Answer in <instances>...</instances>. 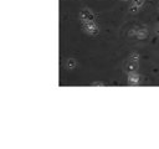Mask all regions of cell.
Instances as JSON below:
<instances>
[{"instance_id": "obj_3", "label": "cell", "mask_w": 159, "mask_h": 149, "mask_svg": "<svg viewBox=\"0 0 159 149\" xmlns=\"http://www.w3.org/2000/svg\"><path fill=\"white\" fill-rule=\"evenodd\" d=\"M126 70L128 73H133L138 70V62L137 61H129L126 66Z\"/></svg>"}, {"instance_id": "obj_10", "label": "cell", "mask_w": 159, "mask_h": 149, "mask_svg": "<svg viewBox=\"0 0 159 149\" xmlns=\"http://www.w3.org/2000/svg\"><path fill=\"white\" fill-rule=\"evenodd\" d=\"M155 32L159 35V24H158V25H157V27H155Z\"/></svg>"}, {"instance_id": "obj_8", "label": "cell", "mask_w": 159, "mask_h": 149, "mask_svg": "<svg viewBox=\"0 0 159 149\" xmlns=\"http://www.w3.org/2000/svg\"><path fill=\"white\" fill-rule=\"evenodd\" d=\"M139 11V6H137V5H134V4H130V6H129V12L130 14H136V12H138Z\"/></svg>"}, {"instance_id": "obj_2", "label": "cell", "mask_w": 159, "mask_h": 149, "mask_svg": "<svg viewBox=\"0 0 159 149\" xmlns=\"http://www.w3.org/2000/svg\"><path fill=\"white\" fill-rule=\"evenodd\" d=\"M80 20L82 23H87V21H93L95 20V14L91 9L85 8L80 11Z\"/></svg>"}, {"instance_id": "obj_9", "label": "cell", "mask_w": 159, "mask_h": 149, "mask_svg": "<svg viewBox=\"0 0 159 149\" xmlns=\"http://www.w3.org/2000/svg\"><path fill=\"white\" fill-rule=\"evenodd\" d=\"M144 3H146V0H132V4L139 6V8H142V6L144 5Z\"/></svg>"}, {"instance_id": "obj_11", "label": "cell", "mask_w": 159, "mask_h": 149, "mask_svg": "<svg viewBox=\"0 0 159 149\" xmlns=\"http://www.w3.org/2000/svg\"><path fill=\"white\" fill-rule=\"evenodd\" d=\"M93 86H103V83H101V82L100 83H93Z\"/></svg>"}, {"instance_id": "obj_4", "label": "cell", "mask_w": 159, "mask_h": 149, "mask_svg": "<svg viewBox=\"0 0 159 149\" xmlns=\"http://www.w3.org/2000/svg\"><path fill=\"white\" fill-rule=\"evenodd\" d=\"M139 80H141L139 76H138L136 72L128 75V83L129 84H139V82H141Z\"/></svg>"}, {"instance_id": "obj_1", "label": "cell", "mask_w": 159, "mask_h": 149, "mask_svg": "<svg viewBox=\"0 0 159 149\" xmlns=\"http://www.w3.org/2000/svg\"><path fill=\"white\" fill-rule=\"evenodd\" d=\"M84 30L87 34L92 35V36H96V35L100 34V27L95 21H87V23H84Z\"/></svg>"}, {"instance_id": "obj_6", "label": "cell", "mask_w": 159, "mask_h": 149, "mask_svg": "<svg viewBox=\"0 0 159 149\" xmlns=\"http://www.w3.org/2000/svg\"><path fill=\"white\" fill-rule=\"evenodd\" d=\"M76 67V61L73 59H70L66 61V68L67 70H73Z\"/></svg>"}, {"instance_id": "obj_7", "label": "cell", "mask_w": 159, "mask_h": 149, "mask_svg": "<svg viewBox=\"0 0 159 149\" xmlns=\"http://www.w3.org/2000/svg\"><path fill=\"white\" fill-rule=\"evenodd\" d=\"M129 61H139V54H137V52H132L129 55Z\"/></svg>"}, {"instance_id": "obj_5", "label": "cell", "mask_w": 159, "mask_h": 149, "mask_svg": "<svg viewBox=\"0 0 159 149\" xmlns=\"http://www.w3.org/2000/svg\"><path fill=\"white\" fill-rule=\"evenodd\" d=\"M138 39H146L148 36V31L146 29H139V30H133V32Z\"/></svg>"}, {"instance_id": "obj_12", "label": "cell", "mask_w": 159, "mask_h": 149, "mask_svg": "<svg viewBox=\"0 0 159 149\" xmlns=\"http://www.w3.org/2000/svg\"><path fill=\"white\" fill-rule=\"evenodd\" d=\"M124 1H128V0H124Z\"/></svg>"}]
</instances>
